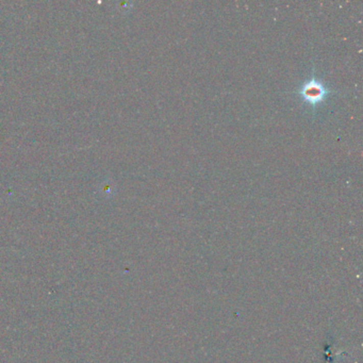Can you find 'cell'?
Returning <instances> with one entry per match:
<instances>
[{
	"instance_id": "obj_1",
	"label": "cell",
	"mask_w": 363,
	"mask_h": 363,
	"mask_svg": "<svg viewBox=\"0 0 363 363\" xmlns=\"http://www.w3.org/2000/svg\"><path fill=\"white\" fill-rule=\"evenodd\" d=\"M306 96L309 97L310 99H314V98H320L323 94L322 87L320 85H312V86H307L306 87Z\"/></svg>"
}]
</instances>
